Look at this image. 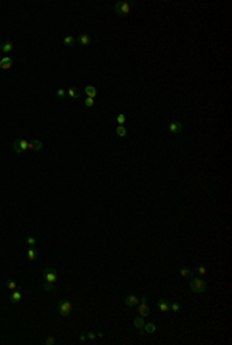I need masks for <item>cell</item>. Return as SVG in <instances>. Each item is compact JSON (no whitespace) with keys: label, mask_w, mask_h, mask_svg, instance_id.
Masks as SVG:
<instances>
[{"label":"cell","mask_w":232,"mask_h":345,"mask_svg":"<svg viewBox=\"0 0 232 345\" xmlns=\"http://www.w3.org/2000/svg\"><path fill=\"white\" fill-rule=\"evenodd\" d=\"M158 308L162 311V313H167L169 311V300L167 299H161V300H158Z\"/></svg>","instance_id":"4fadbf2b"},{"label":"cell","mask_w":232,"mask_h":345,"mask_svg":"<svg viewBox=\"0 0 232 345\" xmlns=\"http://www.w3.org/2000/svg\"><path fill=\"white\" fill-rule=\"evenodd\" d=\"M87 339H88V340H95V339H96V333H95V331H88V333H87Z\"/></svg>","instance_id":"83f0119b"},{"label":"cell","mask_w":232,"mask_h":345,"mask_svg":"<svg viewBox=\"0 0 232 345\" xmlns=\"http://www.w3.org/2000/svg\"><path fill=\"white\" fill-rule=\"evenodd\" d=\"M43 289H45V291H51V289H53V283H48V282H45V285H43Z\"/></svg>","instance_id":"f546056e"},{"label":"cell","mask_w":232,"mask_h":345,"mask_svg":"<svg viewBox=\"0 0 232 345\" xmlns=\"http://www.w3.org/2000/svg\"><path fill=\"white\" fill-rule=\"evenodd\" d=\"M79 342H82V343L87 342V336H85V334H81V336H79Z\"/></svg>","instance_id":"d6a6232c"},{"label":"cell","mask_w":232,"mask_h":345,"mask_svg":"<svg viewBox=\"0 0 232 345\" xmlns=\"http://www.w3.org/2000/svg\"><path fill=\"white\" fill-rule=\"evenodd\" d=\"M63 43H65L67 46H71V45L74 43V37H73V36H65V37H63Z\"/></svg>","instance_id":"7402d4cb"},{"label":"cell","mask_w":232,"mask_h":345,"mask_svg":"<svg viewBox=\"0 0 232 345\" xmlns=\"http://www.w3.org/2000/svg\"><path fill=\"white\" fill-rule=\"evenodd\" d=\"M43 280L48 283H56L57 282V273L54 268H45L43 269Z\"/></svg>","instance_id":"277c9868"},{"label":"cell","mask_w":232,"mask_h":345,"mask_svg":"<svg viewBox=\"0 0 232 345\" xmlns=\"http://www.w3.org/2000/svg\"><path fill=\"white\" fill-rule=\"evenodd\" d=\"M76 39H78V42H79L81 45H84V46L88 45V43L91 42V37H90L88 34H81V36H78Z\"/></svg>","instance_id":"9a60e30c"},{"label":"cell","mask_w":232,"mask_h":345,"mask_svg":"<svg viewBox=\"0 0 232 345\" xmlns=\"http://www.w3.org/2000/svg\"><path fill=\"white\" fill-rule=\"evenodd\" d=\"M65 93H67V91H65V90H62V88H59V90H57V91H56V96H57V97H63V96H65Z\"/></svg>","instance_id":"1f68e13d"},{"label":"cell","mask_w":232,"mask_h":345,"mask_svg":"<svg viewBox=\"0 0 232 345\" xmlns=\"http://www.w3.org/2000/svg\"><path fill=\"white\" fill-rule=\"evenodd\" d=\"M27 255H28V259H30V260H34V259L37 257V251H36V248H34V246H31V248H28V251H27Z\"/></svg>","instance_id":"44dd1931"},{"label":"cell","mask_w":232,"mask_h":345,"mask_svg":"<svg viewBox=\"0 0 232 345\" xmlns=\"http://www.w3.org/2000/svg\"><path fill=\"white\" fill-rule=\"evenodd\" d=\"M114 13L118 14V16H129V13H130V3H127V2H118L114 5Z\"/></svg>","instance_id":"5b68a950"},{"label":"cell","mask_w":232,"mask_h":345,"mask_svg":"<svg viewBox=\"0 0 232 345\" xmlns=\"http://www.w3.org/2000/svg\"><path fill=\"white\" fill-rule=\"evenodd\" d=\"M189 286H190V289H192L194 292H197V294L204 292V291L207 289V283H206L203 279H200V277L192 279V280H190V283H189Z\"/></svg>","instance_id":"6da1fadb"},{"label":"cell","mask_w":232,"mask_h":345,"mask_svg":"<svg viewBox=\"0 0 232 345\" xmlns=\"http://www.w3.org/2000/svg\"><path fill=\"white\" fill-rule=\"evenodd\" d=\"M197 273H198V276H204L207 273V269H206V266H198L197 268Z\"/></svg>","instance_id":"4316f807"},{"label":"cell","mask_w":232,"mask_h":345,"mask_svg":"<svg viewBox=\"0 0 232 345\" xmlns=\"http://www.w3.org/2000/svg\"><path fill=\"white\" fill-rule=\"evenodd\" d=\"M84 104L87 107H93V105H95V99H93V97H87V99L84 101Z\"/></svg>","instance_id":"484cf974"},{"label":"cell","mask_w":232,"mask_h":345,"mask_svg":"<svg viewBox=\"0 0 232 345\" xmlns=\"http://www.w3.org/2000/svg\"><path fill=\"white\" fill-rule=\"evenodd\" d=\"M125 135H127V129H125L124 126H118V127H116V136L124 138Z\"/></svg>","instance_id":"ac0fdd59"},{"label":"cell","mask_w":232,"mask_h":345,"mask_svg":"<svg viewBox=\"0 0 232 345\" xmlns=\"http://www.w3.org/2000/svg\"><path fill=\"white\" fill-rule=\"evenodd\" d=\"M57 311H59L60 316L68 317L70 314H71V311H73V303L70 302V300H59V303H57Z\"/></svg>","instance_id":"7a4b0ae2"},{"label":"cell","mask_w":232,"mask_h":345,"mask_svg":"<svg viewBox=\"0 0 232 345\" xmlns=\"http://www.w3.org/2000/svg\"><path fill=\"white\" fill-rule=\"evenodd\" d=\"M179 276H181V277H192L194 273H192L189 268H181V269H179Z\"/></svg>","instance_id":"ffe728a7"},{"label":"cell","mask_w":232,"mask_h":345,"mask_svg":"<svg viewBox=\"0 0 232 345\" xmlns=\"http://www.w3.org/2000/svg\"><path fill=\"white\" fill-rule=\"evenodd\" d=\"M144 334H149V333H155L156 331V327L153 324H144Z\"/></svg>","instance_id":"d6986e66"},{"label":"cell","mask_w":232,"mask_h":345,"mask_svg":"<svg viewBox=\"0 0 232 345\" xmlns=\"http://www.w3.org/2000/svg\"><path fill=\"white\" fill-rule=\"evenodd\" d=\"M20 300H22V292H20V291H17V289L11 291V295H9V302H11V303H19Z\"/></svg>","instance_id":"30bf717a"},{"label":"cell","mask_w":232,"mask_h":345,"mask_svg":"<svg viewBox=\"0 0 232 345\" xmlns=\"http://www.w3.org/2000/svg\"><path fill=\"white\" fill-rule=\"evenodd\" d=\"M27 243H28L30 246H36V238H34V237H28V238H27Z\"/></svg>","instance_id":"f1b7e54d"},{"label":"cell","mask_w":232,"mask_h":345,"mask_svg":"<svg viewBox=\"0 0 232 345\" xmlns=\"http://www.w3.org/2000/svg\"><path fill=\"white\" fill-rule=\"evenodd\" d=\"M0 45H2V40H0Z\"/></svg>","instance_id":"e575fe53"},{"label":"cell","mask_w":232,"mask_h":345,"mask_svg":"<svg viewBox=\"0 0 232 345\" xmlns=\"http://www.w3.org/2000/svg\"><path fill=\"white\" fill-rule=\"evenodd\" d=\"M144 324H146V322H144V317H141V316H139V317H135V319H133V327H135V328H139V330H143Z\"/></svg>","instance_id":"2e32d148"},{"label":"cell","mask_w":232,"mask_h":345,"mask_svg":"<svg viewBox=\"0 0 232 345\" xmlns=\"http://www.w3.org/2000/svg\"><path fill=\"white\" fill-rule=\"evenodd\" d=\"M136 306H138V313H139L141 317H147L150 314V308H149L147 302H141V303H138Z\"/></svg>","instance_id":"8992f818"},{"label":"cell","mask_w":232,"mask_h":345,"mask_svg":"<svg viewBox=\"0 0 232 345\" xmlns=\"http://www.w3.org/2000/svg\"><path fill=\"white\" fill-rule=\"evenodd\" d=\"M67 93H68V96H70V97H73V99H78V97L81 96V91H79L78 88H73V87H71V88H68V91H67Z\"/></svg>","instance_id":"e0dca14e"},{"label":"cell","mask_w":232,"mask_h":345,"mask_svg":"<svg viewBox=\"0 0 232 345\" xmlns=\"http://www.w3.org/2000/svg\"><path fill=\"white\" fill-rule=\"evenodd\" d=\"M13 149H14V152H16V153H22V152H25V150L28 149V141H27V139H23V138H17V139H14V142H13Z\"/></svg>","instance_id":"3957f363"},{"label":"cell","mask_w":232,"mask_h":345,"mask_svg":"<svg viewBox=\"0 0 232 345\" xmlns=\"http://www.w3.org/2000/svg\"><path fill=\"white\" fill-rule=\"evenodd\" d=\"M96 337H99V339H102V337H104V334H102V333H101V331H99V333H96Z\"/></svg>","instance_id":"836d02e7"},{"label":"cell","mask_w":232,"mask_h":345,"mask_svg":"<svg viewBox=\"0 0 232 345\" xmlns=\"http://www.w3.org/2000/svg\"><path fill=\"white\" fill-rule=\"evenodd\" d=\"M54 342H56L54 337H46V339H45V343H46V345H54Z\"/></svg>","instance_id":"4dcf8cb0"},{"label":"cell","mask_w":232,"mask_h":345,"mask_svg":"<svg viewBox=\"0 0 232 345\" xmlns=\"http://www.w3.org/2000/svg\"><path fill=\"white\" fill-rule=\"evenodd\" d=\"M6 286L11 289V291H14V289H17V283L14 282V280H6Z\"/></svg>","instance_id":"d4e9b609"},{"label":"cell","mask_w":232,"mask_h":345,"mask_svg":"<svg viewBox=\"0 0 232 345\" xmlns=\"http://www.w3.org/2000/svg\"><path fill=\"white\" fill-rule=\"evenodd\" d=\"M28 149H31V150H34V152L42 150V141H39V139H31V141L28 142Z\"/></svg>","instance_id":"9c48e42d"},{"label":"cell","mask_w":232,"mask_h":345,"mask_svg":"<svg viewBox=\"0 0 232 345\" xmlns=\"http://www.w3.org/2000/svg\"><path fill=\"white\" fill-rule=\"evenodd\" d=\"M169 130L172 133H179L183 130V124H181L179 121H172L170 124H169Z\"/></svg>","instance_id":"ba28073f"},{"label":"cell","mask_w":232,"mask_h":345,"mask_svg":"<svg viewBox=\"0 0 232 345\" xmlns=\"http://www.w3.org/2000/svg\"><path fill=\"white\" fill-rule=\"evenodd\" d=\"M169 310H172V311L178 313V311L181 310V306H179V303H178V302H172V303H169Z\"/></svg>","instance_id":"603a6c76"},{"label":"cell","mask_w":232,"mask_h":345,"mask_svg":"<svg viewBox=\"0 0 232 345\" xmlns=\"http://www.w3.org/2000/svg\"><path fill=\"white\" fill-rule=\"evenodd\" d=\"M116 122H118V126H124V122H125V115H118L116 116Z\"/></svg>","instance_id":"cb8c5ba5"},{"label":"cell","mask_w":232,"mask_h":345,"mask_svg":"<svg viewBox=\"0 0 232 345\" xmlns=\"http://www.w3.org/2000/svg\"><path fill=\"white\" fill-rule=\"evenodd\" d=\"M124 303H125L127 306H136V305L139 303V299L136 297L135 294H129L127 297L124 299Z\"/></svg>","instance_id":"52a82bcc"},{"label":"cell","mask_w":232,"mask_h":345,"mask_svg":"<svg viewBox=\"0 0 232 345\" xmlns=\"http://www.w3.org/2000/svg\"><path fill=\"white\" fill-rule=\"evenodd\" d=\"M13 48H14L13 42H2V45H0V51H3L5 54H9L13 51Z\"/></svg>","instance_id":"7c38bea8"},{"label":"cell","mask_w":232,"mask_h":345,"mask_svg":"<svg viewBox=\"0 0 232 345\" xmlns=\"http://www.w3.org/2000/svg\"><path fill=\"white\" fill-rule=\"evenodd\" d=\"M11 65H13V59L9 57V56H5L2 61H0V68H11Z\"/></svg>","instance_id":"5bb4252c"},{"label":"cell","mask_w":232,"mask_h":345,"mask_svg":"<svg viewBox=\"0 0 232 345\" xmlns=\"http://www.w3.org/2000/svg\"><path fill=\"white\" fill-rule=\"evenodd\" d=\"M85 94H87V97H95L98 96V90H96V87L95 85H87L85 87Z\"/></svg>","instance_id":"8fae6325"}]
</instances>
